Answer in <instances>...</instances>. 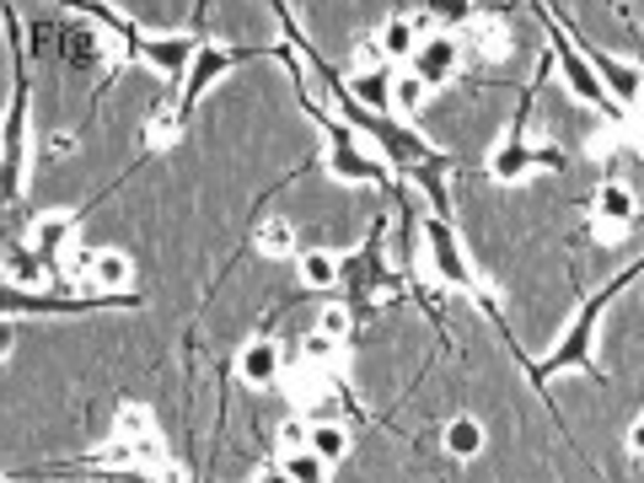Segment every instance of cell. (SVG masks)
Here are the masks:
<instances>
[{
    "instance_id": "obj_1",
    "label": "cell",
    "mask_w": 644,
    "mask_h": 483,
    "mask_svg": "<svg viewBox=\"0 0 644 483\" xmlns=\"http://www.w3.org/2000/svg\"><path fill=\"white\" fill-rule=\"evenodd\" d=\"M601 306H607V295H596L580 306V317H575V328L564 334V344L553 349V360L538 366V382H547L553 371H569V366H580V371H596L591 366V334H596V317H601Z\"/></svg>"
},
{
    "instance_id": "obj_2",
    "label": "cell",
    "mask_w": 644,
    "mask_h": 483,
    "mask_svg": "<svg viewBox=\"0 0 644 483\" xmlns=\"http://www.w3.org/2000/svg\"><path fill=\"white\" fill-rule=\"evenodd\" d=\"M328 172L344 178V183H387V161L365 156L360 141L349 130H339V124L328 130Z\"/></svg>"
},
{
    "instance_id": "obj_3",
    "label": "cell",
    "mask_w": 644,
    "mask_h": 483,
    "mask_svg": "<svg viewBox=\"0 0 644 483\" xmlns=\"http://www.w3.org/2000/svg\"><path fill=\"white\" fill-rule=\"evenodd\" d=\"M425 247H430V263H436V274L456 290H473V269H467V258H462V247L451 237V226L441 215H430L425 221Z\"/></svg>"
},
{
    "instance_id": "obj_4",
    "label": "cell",
    "mask_w": 644,
    "mask_h": 483,
    "mask_svg": "<svg viewBox=\"0 0 644 483\" xmlns=\"http://www.w3.org/2000/svg\"><path fill=\"white\" fill-rule=\"evenodd\" d=\"M456 65H462V44L451 38V33H430L425 44H419V54L408 59V70L436 92V87H447L451 76H456Z\"/></svg>"
},
{
    "instance_id": "obj_5",
    "label": "cell",
    "mask_w": 644,
    "mask_h": 483,
    "mask_svg": "<svg viewBox=\"0 0 644 483\" xmlns=\"http://www.w3.org/2000/svg\"><path fill=\"white\" fill-rule=\"evenodd\" d=\"M231 65H242V48H199L194 70H189V81H183V97H178V119H183L199 97H204L215 81H221V76H226V70H231Z\"/></svg>"
},
{
    "instance_id": "obj_6",
    "label": "cell",
    "mask_w": 644,
    "mask_h": 483,
    "mask_svg": "<svg viewBox=\"0 0 644 483\" xmlns=\"http://www.w3.org/2000/svg\"><path fill=\"white\" fill-rule=\"evenodd\" d=\"M634 215H640L634 189H623V183H601V193H596V237H623V232L634 226Z\"/></svg>"
},
{
    "instance_id": "obj_7",
    "label": "cell",
    "mask_w": 644,
    "mask_h": 483,
    "mask_svg": "<svg viewBox=\"0 0 644 483\" xmlns=\"http://www.w3.org/2000/svg\"><path fill=\"white\" fill-rule=\"evenodd\" d=\"M140 44V54H146V65L150 70H161V76H189L194 70V38H135Z\"/></svg>"
},
{
    "instance_id": "obj_8",
    "label": "cell",
    "mask_w": 644,
    "mask_h": 483,
    "mask_svg": "<svg viewBox=\"0 0 644 483\" xmlns=\"http://www.w3.org/2000/svg\"><path fill=\"white\" fill-rule=\"evenodd\" d=\"M532 167H538V145L521 141V135H510V141H499L489 150V178L495 183H521Z\"/></svg>"
},
{
    "instance_id": "obj_9",
    "label": "cell",
    "mask_w": 644,
    "mask_h": 483,
    "mask_svg": "<svg viewBox=\"0 0 644 483\" xmlns=\"http://www.w3.org/2000/svg\"><path fill=\"white\" fill-rule=\"evenodd\" d=\"M558 65H564V81L575 87V97L580 102H591V108H612V97H607V87L596 81V70H591V59L586 54H575V48L558 38Z\"/></svg>"
},
{
    "instance_id": "obj_10",
    "label": "cell",
    "mask_w": 644,
    "mask_h": 483,
    "mask_svg": "<svg viewBox=\"0 0 644 483\" xmlns=\"http://www.w3.org/2000/svg\"><path fill=\"white\" fill-rule=\"evenodd\" d=\"M280 366H285V355H280V344H269V338H252L248 349L237 355V371H242L248 386H274L280 382Z\"/></svg>"
},
{
    "instance_id": "obj_11",
    "label": "cell",
    "mask_w": 644,
    "mask_h": 483,
    "mask_svg": "<svg viewBox=\"0 0 644 483\" xmlns=\"http://www.w3.org/2000/svg\"><path fill=\"white\" fill-rule=\"evenodd\" d=\"M591 70H596V81L607 87V97H618V102H640L644 76L634 70V65H618L612 54H591Z\"/></svg>"
},
{
    "instance_id": "obj_12",
    "label": "cell",
    "mask_w": 644,
    "mask_h": 483,
    "mask_svg": "<svg viewBox=\"0 0 644 483\" xmlns=\"http://www.w3.org/2000/svg\"><path fill=\"white\" fill-rule=\"evenodd\" d=\"M76 237V221L70 215H44L38 226H33V252L44 258V263H59L65 258V247Z\"/></svg>"
},
{
    "instance_id": "obj_13",
    "label": "cell",
    "mask_w": 644,
    "mask_h": 483,
    "mask_svg": "<svg viewBox=\"0 0 644 483\" xmlns=\"http://www.w3.org/2000/svg\"><path fill=\"white\" fill-rule=\"evenodd\" d=\"M5 280H11L16 295H22V290H44L49 285V263H44L38 252H27V247H11V252H5Z\"/></svg>"
},
{
    "instance_id": "obj_14",
    "label": "cell",
    "mask_w": 644,
    "mask_h": 483,
    "mask_svg": "<svg viewBox=\"0 0 644 483\" xmlns=\"http://www.w3.org/2000/svg\"><path fill=\"white\" fill-rule=\"evenodd\" d=\"M349 102H360V108H393V70H354L349 76Z\"/></svg>"
},
{
    "instance_id": "obj_15",
    "label": "cell",
    "mask_w": 644,
    "mask_h": 483,
    "mask_svg": "<svg viewBox=\"0 0 644 483\" xmlns=\"http://www.w3.org/2000/svg\"><path fill=\"white\" fill-rule=\"evenodd\" d=\"M376 44H382L387 65H393V59H414V54H419V44H425V33L414 27V16H393V22L376 33Z\"/></svg>"
},
{
    "instance_id": "obj_16",
    "label": "cell",
    "mask_w": 644,
    "mask_h": 483,
    "mask_svg": "<svg viewBox=\"0 0 644 483\" xmlns=\"http://www.w3.org/2000/svg\"><path fill=\"white\" fill-rule=\"evenodd\" d=\"M301 280H306L312 290H328V285L344 280V263H339L328 247H312V252H301Z\"/></svg>"
},
{
    "instance_id": "obj_17",
    "label": "cell",
    "mask_w": 644,
    "mask_h": 483,
    "mask_svg": "<svg viewBox=\"0 0 644 483\" xmlns=\"http://www.w3.org/2000/svg\"><path fill=\"white\" fill-rule=\"evenodd\" d=\"M92 285L102 290V295H124L129 290V258L124 252H98V263H92Z\"/></svg>"
},
{
    "instance_id": "obj_18",
    "label": "cell",
    "mask_w": 644,
    "mask_h": 483,
    "mask_svg": "<svg viewBox=\"0 0 644 483\" xmlns=\"http://www.w3.org/2000/svg\"><path fill=\"white\" fill-rule=\"evenodd\" d=\"M441 440H447L451 457H462V462H467V457H478V451H484V425L462 414V419H451V425H447V435H441Z\"/></svg>"
},
{
    "instance_id": "obj_19",
    "label": "cell",
    "mask_w": 644,
    "mask_h": 483,
    "mask_svg": "<svg viewBox=\"0 0 644 483\" xmlns=\"http://www.w3.org/2000/svg\"><path fill=\"white\" fill-rule=\"evenodd\" d=\"M5 189H22V102H11V119H5Z\"/></svg>"
},
{
    "instance_id": "obj_20",
    "label": "cell",
    "mask_w": 644,
    "mask_h": 483,
    "mask_svg": "<svg viewBox=\"0 0 644 483\" xmlns=\"http://www.w3.org/2000/svg\"><path fill=\"white\" fill-rule=\"evenodd\" d=\"M306 446H312V451H317V457L334 468V462H344L349 430H344V425H334V419H323V425H312V440H306Z\"/></svg>"
},
{
    "instance_id": "obj_21",
    "label": "cell",
    "mask_w": 644,
    "mask_h": 483,
    "mask_svg": "<svg viewBox=\"0 0 644 483\" xmlns=\"http://www.w3.org/2000/svg\"><path fill=\"white\" fill-rule=\"evenodd\" d=\"M430 102V87L414 76V70H403V76H393V108L403 113V119H414L419 108Z\"/></svg>"
},
{
    "instance_id": "obj_22",
    "label": "cell",
    "mask_w": 644,
    "mask_h": 483,
    "mask_svg": "<svg viewBox=\"0 0 644 483\" xmlns=\"http://www.w3.org/2000/svg\"><path fill=\"white\" fill-rule=\"evenodd\" d=\"M285 473H291V483H328V462L306 446V451H285V462H280Z\"/></svg>"
},
{
    "instance_id": "obj_23",
    "label": "cell",
    "mask_w": 644,
    "mask_h": 483,
    "mask_svg": "<svg viewBox=\"0 0 644 483\" xmlns=\"http://www.w3.org/2000/svg\"><path fill=\"white\" fill-rule=\"evenodd\" d=\"M258 252H269V258L296 252V232H291V221H263V226H258Z\"/></svg>"
},
{
    "instance_id": "obj_24",
    "label": "cell",
    "mask_w": 644,
    "mask_h": 483,
    "mask_svg": "<svg viewBox=\"0 0 644 483\" xmlns=\"http://www.w3.org/2000/svg\"><path fill=\"white\" fill-rule=\"evenodd\" d=\"M113 430H118V440H150V414L140 408V403H124Z\"/></svg>"
},
{
    "instance_id": "obj_25",
    "label": "cell",
    "mask_w": 644,
    "mask_h": 483,
    "mask_svg": "<svg viewBox=\"0 0 644 483\" xmlns=\"http://www.w3.org/2000/svg\"><path fill=\"white\" fill-rule=\"evenodd\" d=\"M349 328H354V323H349V312H344V306H323V317H317V334H323V338H334V344H344V338H349Z\"/></svg>"
},
{
    "instance_id": "obj_26",
    "label": "cell",
    "mask_w": 644,
    "mask_h": 483,
    "mask_svg": "<svg viewBox=\"0 0 644 483\" xmlns=\"http://www.w3.org/2000/svg\"><path fill=\"white\" fill-rule=\"evenodd\" d=\"M306 440H312V425H301V419H285V425H280V446H285V451H306Z\"/></svg>"
},
{
    "instance_id": "obj_27",
    "label": "cell",
    "mask_w": 644,
    "mask_h": 483,
    "mask_svg": "<svg viewBox=\"0 0 644 483\" xmlns=\"http://www.w3.org/2000/svg\"><path fill=\"white\" fill-rule=\"evenodd\" d=\"M629 451H634V457H644V419H634V425H629Z\"/></svg>"
},
{
    "instance_id": "obj_28",
    "label": "cell",
    "mask_w": 644,
    "mask_h": 483,
    "mask_svg": "<svg viewBox=\"0 0 644 483\" xmlns=\"http://www.w3.org/2000/svg\"><path fill=\"white\" fill-rule=\"evenodd\" d=\"M70 150H76L70 135H49V156H70Z\"/></svg>"
},
{
    "instance_id": "obj_29",
    "label": "cell",
    "mask_w": 644,
    "mask_h": 483,
    "mask_svg": "<svg viewBox=\"0 0 644 483\" xmlns=\"http://www.w3.org/2000/svg\"><path fill=\"white\" fill-rule=\"evenodd\" d=\"M258 483H291V473H285V468H274V473H263Z\"/></svg>"
},
{
    "instance_id": "obj_30",
    "label": "cell",
    "mask_w": 644,
    "mask_h": 483,
    "mask_svg": "<svg viewBox=\"0 0 644 483\" xmlns=\"http://www.w3.org/2000/svg\"><path fill=\"white\" fill-rule=\"evenodd\" d=\"M640 468H644V457H640Z\"/></svg>"
}]
</instances>
